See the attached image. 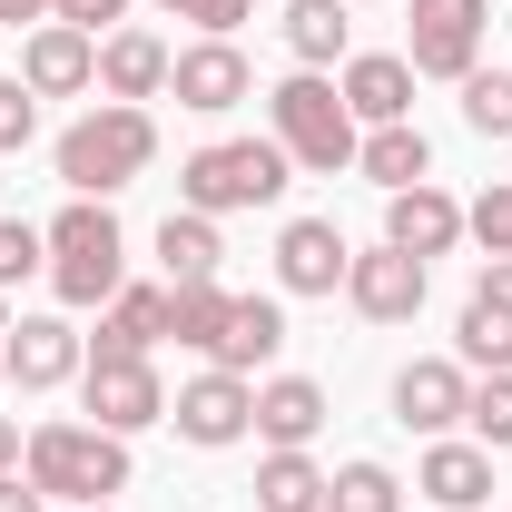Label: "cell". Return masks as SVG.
Listing matches in <instances>:
<instances>
[{"label": "cell", "mask_w": 512, "mask_h": 512, "mask_svg": "<svg viewBox=\"0 0 512 512\" xmlns=\"http://www.w3.org/2000/svg\"><path fill=\"white\" fill-rule=\"evenodd\" d=\"M148 158H158V119L148 109H128V99H99L89 119L60 128V148H50V168H60L69 197H119L148 178Z\"/></svg>", "instance_id": "cell-1"}, {"label": "cell", "mask_w": 512, "mask_h": 512, "mask_svg": "<svg viewBox=\"0 0 512 512\" xmlns=\"http://www.w3.org/2000/svg\"><path fill=\"white\" fill-rule=\"evenodd\" d=\"M266 138L306 168V178H335V168H355V109H345V89L325 79V69H286L276 89H266Z\"/></svg>", "instance_id": "cell-2"}, {"label": "cell", "mask_w": 512, "mask_h": 512, "mask_svg": "<svg viewBox=\"0 0 512 512\" xmlns=\"http://www.w3.org/2000/svg\"><path fill=\"white\" fill-rule=\"evenodd\" d=\"M40 237H50V286H60V306H109L128 286V237H119V217H109V197H69Z\"/></svg>", "instance_id": "cell-3"}, {"label": "cell", "mask_w": 512, "mask_h": 512, "mask_svg": "<svg viewBox=\"0 0 512 512\" xmlns=\"http://www.w3.org/2000/svg\"><path fill=\"white\" fill-rule=\"evenodd\" d=\"M286 148L276 138H207V148H188V168H178V207H197V217H237V207H276L286 197Z\"/></svg>", "instance_id": "cell-4"}, {"label": "cell", "mask_w": 512, "mask_h": 512, "mask_svg": "<svg viewBox=\"0 0 512 512\" xmlns=\"http://www.w3.org/2000/svg\"><path fill=\"white\" fill-rule=\"evenodd\" d=\"M20 473L50 493V503H109L128 493V434H99V424H30V453H20Z\"/></svg>", "instance_id": "cell-5"}, {"label": "cell", "mask_w": 512, "mask_h": 512, "mask_svg": "<svg viewBox=\"0 0 512 512\" xmlns=\"http://www.w3.org/2000/svg\"><path fill=\"white\" fill-rule=\"evenodd\" d=\"M483 30H493V0H414V30H404V60L414 79H473L483 69Z\"/></svg>", "instance_id": "cell-6"}, {"label": "cell", "mask_w": 512, "mask_h": 512, "mask_svg": "<svg viewBox=\"0 0 512 512\" xmlns=\"http://www.w3.org/2000/svg\"><path fill=\"white\" fill-rule=\"evenodd\" d=\"M79 404H89L99 434H148V424H168V384H158L148 355H89V365H79Z\"/></svg>", "instance_id": "cell-7"}, {"label": "cell", "mask_w": 512, "mask_h": 512, "mask_svg": "<svg viewBox=\"0 0 512 512\" xmlns=\"http://www.w3.org/2000/svg\"><path fill=\"white\" fill-rule=\"evenodd\" d=\"M168 424H178V444H197V453L247 444L256 434V384L227 375V365H207V375H188L178 394H168Z\"/></svg>", "instance_id": "cell-8"}, {"label": "cell", "mask_w": 512, "mask_h": 512, "mask_svg": "<svg viewBox=\"0 0 512 512\" xmlns=\"http://www.w3.org/2000/svg\"><path fill=\"white\" fill-rule=\"evenodd\" d=\"M345 306H355L365 325H414V316H424V256L365 247L355 266H345Z\"/></svg>", "instance_id": "cell-9"}, {"label": "cell", "mask_w": 512, "mask_h": 512, "mask_svg": "<svg viewBox=\"0 0 512 512\" xmlns=\"http://www.w3.org/2000/svg\"><path fill=\"white\" fill-rule=\"evenodd\" d=\"M79 365H89V345H79L69 316H20L0 335V375L20 384V394H50V384H69Z\"/></svg>", "instance_id": "cell-10"}, {"label": "cell", "mask_w": 512, "mask_h": 512, "mask_svg": "<svg viewBox=\"0 0 512 512\" xmlns=\"http://www.w3.org/2000/svg\"><path fill=\"white\" fill-rule=\"evenodd\" d=\"M345 266H355V247H345L335 217H286V227H276V286H286V296H335Z\"/></svg>", "instance_id": "cell-11"}, {"label": "cell", "mask_w": 512, "mask_h": 512, "mask_svg": "<svg viewBox=\"0 0 512 512\" xmlns=\"http://www.w3.org/2000/svg\"><path fill=\"white\" fill-rule=\"evenodd\" d=\"M168 89H178V109H197V119H227L237 99H256V69H247L237 40H197V50L168 60Z\"/></svg>", "instance_id": "cell-12"}, {"label": "cell", "mask_w": 512, "mask_h": 512, "mask_svg": "<svg viewBox=\"0 0 512 512\" xmlns=\"http://www.w3.org/2000/svg\"><path fill=\"white\" fill-rule=\"evenodd\" d=\"M20 79H30V99H79V89H99V40L69 20H40L20 40Z\"/></svg>", "instance_id": "cell-13"}, {"label": "cell", "mask_w": 512, "mask_h": 512, "mask_svg": "<svg viewBox=\"0 0 512 512\" xmlns=\"http://www.w3.org/2000/svg\"><path fill=\"white\" fill-rule=\"evenodd\" d=\"M463 394H473V375H463L453 355H414V365L394 375V424L434 444V434H453V424H463Z\"/></svg>", "instance_id": "cell-14"}, {"label": "cell", "mask_w": 512, "mask_h": 512, "mask_svg": "<svg viewBox=\"0 0 512 512\" xmlns=\"http://www.w3.org/2000/svg\"><path fill=\"white\" fill-rule=\"evenodd\" d=\"M384 247L424 256V266L453 256V247H463V197L434 188V178H424V188H394V197H384Z\"/></svg>", "instance_id": "cell-15"}, {"label": "cell", "mask_w": 512, "mask_h": 512, "mask_svg": "<svg viewBox=\"0 0 512 512\" xmlns=\"http://www.w3.org/2000/svg\"><path fill=\"white\" fill-rule=\"evenodd\" d=\"M414 493H424V503H444V512H483V503H493V453L434 434L424 463H414Z\"/></svg>", "instance_id": "cell-16"}, {"label": "cell", "mask_w": 512, "mask_h": 512, "mask_svg": "<svg viewBox=\"0 0 512 512\" xmlns=\"http://www.w3.org/2000/svg\"><path fill=\"white\" fill-rule=\"evenodd\" d=\"M345 109H355V128H394L414 119V60L404 50H365V60H345Z\"/></svg>", "instance_id": "cell-17"}, {"label": "cell", "mask_w": 512, "mask_h": 512, "mask_svg": "<svg viewBox=\"0 0 512 512\" xmlns=\"http://www.w3.org/2000/svg\"><path fill=\"white\" fill-rule=\"evenodd\" d=\"M256 434H266V453H306V444L325 434V384H316V375L256 384Z\"/></svg>", "instance_id": "cell-18"}, {"label": "cell", "mask_w": 512, "mask_h": 512, "mask_svg": "<svg viewBox=\"0 0 512 512\" xmlns=\"http://www.w3.org/2000/svg\"><path fill=\"white\" fill-rule=\"evenodd\" d=\"M168 60H178V50H168L158 30H109V40H99V89L128 99V109H148V99L168 89Z\"/></svg>", "instance_id": "cell-19"}, {"label": "cell", "mask_w": 512, "mask_h": 512, "mask_svg": "<svg viewBox=\"0 0 512 512\" xmlns=\"http://www.w3.org/2000/svg\"><path fill=\"white\" fill-rule=\"evenodd\" d=\"M168 325H178V286H119L89 355H148V345H168Z\"/></svg>", "instance_id": "cell-20"}, {"label": "cell", "mask_w": 512, "mask_h": 512, "mask_svg": "<svg viewBox=\"0 0 512 512\" xmlns=\"http://www.w3.org/2000/svg\"><path fill=\"white\" fill-rule=\"evenodd\" d=\"M355 178H375L384 197H394V188H424V178H434V148H424V128H414V119L365 128V138H355Z\"/></svg>", "instance_id": "cell-21"}, {"label": "cell", "mask_w": 512, "mask_h": 512, "mask_svg": "<svg viewBox=\"0 0 512 512\" xmlns=\"http://www.w3.org/2000/svg\"><path fill=\"white\" fill-rule=\"evenodd\" d=\"M276 345H286V296H237V316H227V335H217V355H207V365L256 375Z\"/></svg>", "instance_id": "cell-22"}, {"label": "cell", "mask_w": 512, "mask_h": 512, "mask_svg": "<svg viewBox=\"0 0 512 512\" xmlns=\"http://www.w3.org/2000/svg\"><path fill=\"white\" fill-rule=\"evenodd\" d=\"M158 266H168V286H217V266H227V237H217V217L178 207V217L158 227Z\"/></svg>", "instance_id": "cell-23"}, {"label": "cell", "mask_w": 512, "mask_h": 512, "mask_svg": "<svg viewBox=\"0 0 512 512\" xmlns=\"http://www.w3.org/2000/svg\"><path fill=\"white\" fill-rule=\"evenodd\" d=\"M345 10H355V0H286V50H296V69L345 60V40H355Z\"/></svg>", "instance_id": "cell-24"}, {"label": "cell", "mask_w": 512, "mask_h": 512, "mask_svg": "<svg viewBox=\"0 0 512 512\" xmlns=\"http://www.w3.org/2000/svg\"><path fill=\"white\" fill-rule=\"evenodd\" d=\"M256 512H325L316 453H266V463H256Z\"/></svg>", "instance_id": "cell-25"}, {"label": "cell", "mask_w": 512, "mask_h": 512, "mask_svg": "<svg viewBox=\"0 0 512 512\" xmlns=\"http://www.w3.org/2000/svg\"><path fill=\"white\" fill-rule=\"evenodd\" d=\"M453 365H483V375H512V316H503V306L463 296V316H453Z\"/></svg>", "instance_id": "cell-26"}, {"label": "cell", "mask_w": 512, "mask_h": 512, "mask_svg": "<svg viewBox=\"0 0 512 512\" xmlns=\"http://www.w3.org/2000/svg\"><path fill=\"white\" fill-rule=\"evenodd\" d=\"M325 512H404V483H394V463H375V453L335 463V473H325Z\"/></svg>", "instance_id": "cell-27"}, {"label": "cell", "mask_w": 512, "mask_h": 512, "mask_svg": "<svg viewBox=\"0 0 512 512\" xmlns=\"http://www.w3.org/2000/svg\"><path fill=\"white\" fill-rule=\"evenodd\" d=\"M227 316H237V296H227V286H178V325H168V335H178L188 355H217Z\"/></svg>", "instance_id": "cell-28"}, {"label": "cell", "mask_w": 512, "mask_h": 512, "mask_svg": "<svg viewBox=\"0 0 512 512\" xmlns=\"http://www.w3.org/2000/svg\"><path fill=\"white\" fill-rule=\"evenodd\" d=\"M463 128L473 138H512V69H473L463 79Z\"/></svg>", "instance_id": "cell-29"}, {"label": "cell", "mask_w": 512, "mask_h": 512, "mask_svg": "<svg viewBox=\"0 0 512 512\" xmlns=\"http://www.w3.org/2000/svg\"><path fill=\"white\" fill-rule=\"evenodd\" d=\"M463 424H473V444L483 453H512V375H483L463 394Z\"/></svg>", "instance_id": "cell-30"}, {"label": "cell", "mask_w": 512, "mask_h": 512, "mask_svg": "<svg viewBox=\"0 0 512 512\" xmlns=\"http://www.w3.org/2000/svg\"><path fill=\"white\" fill-rule=\"evenodd\" d=\"M463 237H473L483 256H512V178H493V188L463 207Z\"/></svg>", "instance_id": "cell-31"}, {"label": "cell", "mask_w": 512, "mask_h": 512, "mask_svg": "<svg viewBox=\"0 0 512 512\" xmlns=\"http://www.w3.org/2000/svg\"><path fill=\"white\" fill-rule=\"evenodd\" d=\"M30 276H50V237L30 217H0V286H30Z\"/></svg>", "instance_id": "cell-32"}, {"label": "cell", "mask_w": 512, "mask_h": 512, "mask_svg": "<svg viewBox=\"0 0 512 512\" xmlns=\"http://www.w3.org/2000/svg\"><path fill=\"white\" fill-rule=\"evenodd\" d=\"M40 138V99H30V79H0V158H20Z\"/></svg>", "instance_id": "cell-33"}, {"label": "cell", "mask_w": 512, "mask_h": 512, "mask_svg": "<svg viewBox=\"0 0 512 512\" xmlns=\"http://www.w3.org/2000/svg\"><path fill=\"white\" fill-rule=\"evenodd\" d=\"M158 10H178V20H197L207 40H237V20H247L256 0H158Z\"/></svg>", "instance_id": "cell-34"}, {"label": "cell", "mask_w": 512, "mask_h": 512, "mask_svg": "<svg viewBox=\"0 0 512 512\" xmlns=\"http://www.w3.org/2000/svg\"><path fill=\"white\" fill-rule=\"evenodd\" d=\"M50 20L89 30V40H109V30H128V0H50Z\"/></svg>", "instance_id": "cell-35"}, {"label": "cell", "mask_w": 512, "mask_h": 512, "mask_svg": "<svg viewBox=\"0 0 512 512\" xmlns=\"http://www.w3.org/2000/svg\"><path fill=\"white\" fill-rule=\"evenodd\" d=\"M0 512H50V493H40L30 473H0Z\"/></svg>", "instance_id": "cell-36"}, {"label": "cell", "mask_w": 512, "mask_h": 512, "mask_svg": "<svg viewBox=\"0 0 512 512\" xmlns=\"http://www.w3.org/2000/svg\"><path fill=\"white\" fill-rule=\"evenodd\" d=\"M473 296H483V306H503V316H512V256H483V286H473Z\"/></svg>", "instance_id": "cell-37"}, {"label": "cell", "mask_w": 512, "mask_h": 512, "mask_svg": "<svg viewBox=\"0 0 512 512\" xmlns=\"http://www.w3.org/2000/svg\"><path fill=\"white\" fill-rule=\"evenodd\" d=\"M50 20V0H0V30H40Z\"/></svg>", "instance_id": "cell-38"}, {"label": "cell", "mask_w": 512, "mask_h": 512, "mask_svg": "<svg viewBox=\"0 0 512 512\" xmlns=\"http://www.w3.org/2000/svg\"><path fill=\"white\" fill-rule=\"evenodd\" d=\"M20 453H30V434H20V424L0 414V473H20Z\"/></svg>", "instance_id": "cell-39"}, {"label": "cell", "mask_w": 512, "mask_h": 512, "mask_svg": "<svg viewBox=\"0 0 512 512\" xmlns=\"http://www.w3.org/2000/svg\"><path fill=\"white\" fill-rule=\"evenodd\" d=\"M0 335H10V286H0Z\"/></svg>", "instance_id": "cell-40"}, {"label": "cell", "mask_w": 512, "mask_h": 512, "mask_svg": "<svg viewBox=\"0 0 512 512\" xmlns=\"http://www.w3.org/2000/svg\"><path fill=\"white\" fill-rule=\"evenodd\" d=\"M69 512H109V503H69Z\"/></svg>", "instance_id": "cell-41"}, {"label": "cell", "mask_w": 512, "mask_h": 512, "mask_svg": "<svg viewBox=\"0 0 512 512\" xmlns=\"http://www.w3.org/2000/svg\"><path fill=\"white\" fill-rule=\"evenodd\" d=\"M0 384H10V375H0Z\"/></svg>", "instance_id": "cell-42"}]
</instances>
